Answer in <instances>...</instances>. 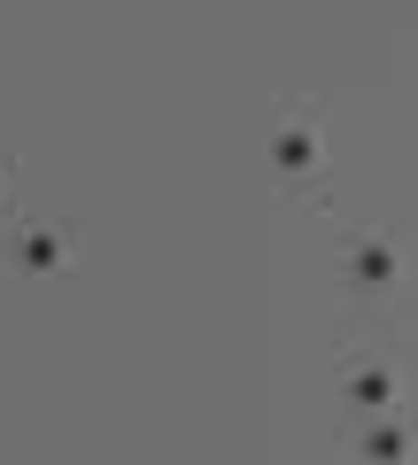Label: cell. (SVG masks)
Wrapping results in <instances>:
<instances>
[{"label": "cell", "mask_w": 418, "mask_h": 465, "mask_svg": "<svg viewBox=\"0 0 418 465\" xmlns=\"http://www.w3.org/2000/svg\"><path fill=\"white\" fill-rule=\"evenodd\" d=\"M70 256V241L54 225H8V264H24V272H54Z\"/></svg>", "instance_id": "1"}, {"label": "cell", "mask_w": 418, "mask_h": 465, "mask_svg": "<svg viewBox=\"0 0 418 465\" xmlns=\"http://www.w3.org/2000/svg\"><path fill=\"white\" fill-rule=\"evenodd\" d=\"M271 155H279V171H287V179H302V171L318 163V133H310V116H287V124H279V140H271Z\"/></svg>", "instance_id": "2"}, {"label": "cell", "mask_w": 418, "mask_h": 465, "mask_svg": "<svg viewBox=\"0 0 418 465\" xmlns=\"http://www.w3.org/2000/svg\"><path fill=\"white\" fill-rule=\"evenodd\" d=\"M395 272H403V256L387 249V241H365V249H356V280H365V287H380V280H395Z\"/></svg>", "instance_id": "4"}, {"label": "cell", "mask_w": 418, "mask_h": 465, "mask_svg": "<svg viewBox=\"0 0 418 465\" xmlns=\"http://www.w3.org/2000/svg\"><path fill=\"white\" fill-rule=\"evenodd\" d=\"M349 403L356 411H387V403H395V381H387L380 365H349Z\"/></svg>", "instance_id": "3"}]
</instances>
